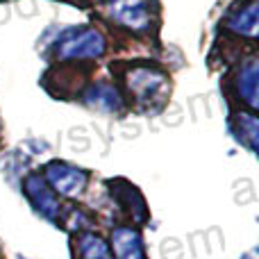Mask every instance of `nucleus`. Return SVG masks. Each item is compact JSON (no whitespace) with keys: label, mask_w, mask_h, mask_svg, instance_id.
I'll return each mask as SVG.
<instances>
[{"label":"nucleus","mask_w":259,"mask_h":259,"mask_svg":"<svg viewBox=\"0 0 259 259\" xmlns=\"http://www.w3.org/2000/svg\"><path fill=\"white\" fill-rule=\"evenodd\" d=\"M109 14L132 30H146L150 23V0H109Z\"/></svg>","instance_id":"3"},{"label":"nucleus","mask_w":259,"mask_h":259,"mask_svg":"<svg viewBox=\"0 0 259 259\" xmlns=\"http://www.w3.org/2000/svg\"><path fill=\"white\" fill-rule=\"evenodd\" d=\"M114 252L118 259H146L139 234L127 228H121L114 234Z\"/></svg>","instance_id":"5"},{"label":"nucleus","mask_w":259,"mask_h":259,"mask_svg":"<svg viewBox=\"0 0 259 259\" xmlns=\"http://www.w3.org/2000/svg\"><path fill=\"white\" fill-rule=\"evenodd\" d=\"M48 180L53 182V187L57 189L64 196H75V193L82 191L84 187V175L80 170L71 168V166L64 164H53L48 168Z\"/></svg>","instance_id":"4"},{"label":"nucleus","mask_w":259,"mask_h":259,"mask_svg":"<svg viewBox=\"0 0 259 259\" xmlns=\"http://www.w3.org/2000/svg\"><path fill=\"white\" fill-rule=\"evenodd\" d=\"M130 91L137 96L139 103H155L157 98L166 94V77L164 73L155 71V68H137L127 75Z\"/></svg>","instance_id":"2"},{"label":"nucleus","mask_w":259,"mask_h":259,"mask_svg":"<svg viewBox=\"0 0 259 259\" xmlns=\"http://www.w3.org/2000/svg\"><path fill=\"white\" fill-rule=\"evenodd\" d=\"M228 25L232 27L234 32H243V34H255V27H257V3L250 0L246 7H241V12H234L230 16Z\"/></svg>","instance_id":"6"},{"label":"nucleus","mask_w":259,"mask_h":259,"mask_svg":"<svg viewBox=\"0 0 259 259\" xmlns=\"http://www.w3.org/2000/svg\"><path fill=\"white\" fill-rule=\"evenodd\" d=\"M82 252H84V259H112L109 248L94 234L82 239Z\"/></svg>","instance_id":"8"},{"label":"nucleus","mask_w":259,"mask_h":259,"mask_svg":"<svg viewBox=\"0 0 259 259\" xmlns=\"http://www.w3.org/2000/svg\"><path fill=\"white\" fill-rule=\"evenodd\" d=\"M89 103L98 105V107H103V109H114V107H118L121 98H118V94H116V89H114V87L98 84V87H94V89H91Z\"/></svg>","instance_id":"7"},{"label":"nucleus","mask_w":259,"mask_h":259,"mask_svg":"<svg viewBox=\"0 0 259 259\" xmlns=\"http://www.w3.org/2000/svg\"><path fill=\"white\" fill-rule=\"evenodd\" d=\"M105 50V39L96 30H73L59 41L62 57H98Z\"/></svg>","instance_id":"1"}]
</instances>
